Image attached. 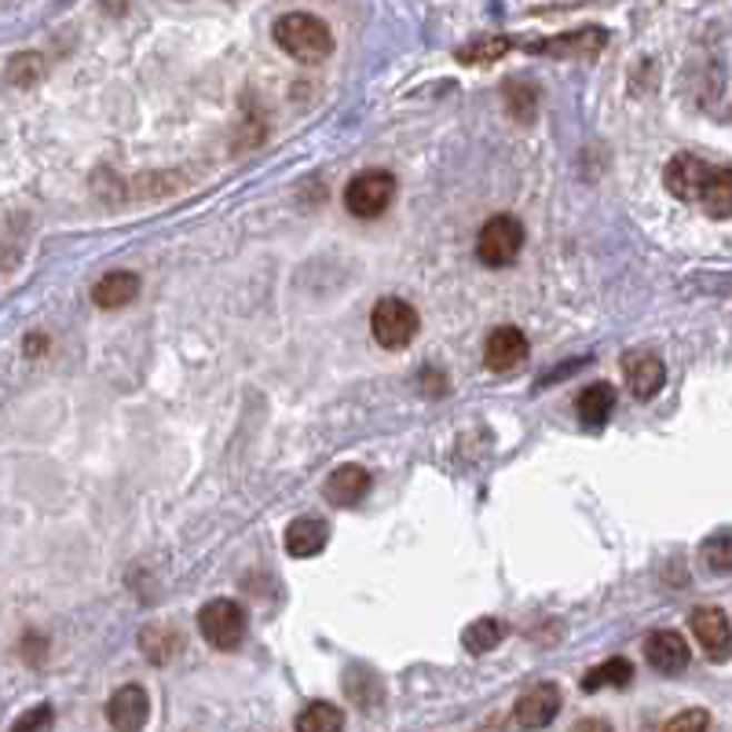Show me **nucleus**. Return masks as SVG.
I'll list each match as a JSON object with an SVG mask.
<instances>
[{"label":"nucleus","mask_w":732,"mask_h":732,"mask_svg":"<svg viewBox=\"0 0 732 732\" xmlns=\"http://www.w3.org/2000/svg\"><path fill=\"white\" fill-rule=\"evenodd\" d=\"M271 33H275V44L297 62H323L334 52L330 27H326L319 16H308V11H289V16L275 22Z\"/></svg>","instance_id":"nucleus-1"},{"label":"nucleus","mask_w":732,"mask_h":732,"mask_svg":"<svg viewBox=\"0 0 732 732\" xmlns=\"http://www.w3.org/2000/svg\"><path fill=\"white\" fill-rule=\"evenodd\" d=\"M418 308L407 305V300L399 297H382L370 311V330H374V340L388 352H399L407 348L414 337H418Z\"/></svg>","instance_id":"nucleus-2"},{"label":"nucleus","mask_w":732,"mask_h":732,"mask_svg":"<svg viewBox=\"0 0 732 732\" xmlns=\"http://www.w3.org/2000/svg\"><path fill=\"white\" fill-rule=\"evenodd\" d=\"M396 198V176L385 169H366L345 187V209L359 220H377Z\"/></svg>","instance_id":"nucleus-3"},{"label":"nucleus","mask_w":732,"mask_h":732,"mask_svg":"<svg viewBox=\"0 0 732 732\" xmlns=\"http://www.w3.org/2000/svg\"><path fill=\"white\" fill-rule=\"evenodd\" d=\"M524 224L516 217H491L476 235V257L487 268H506L524 249Z\"/></svg>","instance_id":"nucleus-4"},{"label":"nucleus","mask_w":732,"mask_h":732,"mask_svg":"<svg viewBox=\"0 0 732 732\" xmlns=\"http://www.w3.org/2000/svg\"><path fill=\"white\" fill-rule=\"evenodd\" d=\"M198 630L206 637V645L217 652H235L246 637V612L235 601L217 597L198 612Z\"/></svg>","instance_id":"nucleus-5"},{"label":"nucleus","mask_w":732,"mask_h":732,"mask_svg":"<svg viewBox=\"0 0 732 732\" xmlns=\"http://www.w3.org/2000/svg\"><path fill=\"white\" fill-rule=\"evenodd\" d=\"M692 634H696L700 649L706 652V660L725 663L732 655V623L722 609H696L689 615Z\"/></svg>","instance_id":"nucleus-6"},{"label":"nucleus","mask_w":732,"mask_h":732,"mask_svg":"<svg viewBox=\"0 0 732 732\" xmlns=\"http://www.w3.org/2000/svg\"><path fill=\"white\" fill-rule=\"evenodd\" d=\"M561 714V689L553 681H542V685L527 689L513 706V725L521 729H546L553 718Z\"/></svg>","instance_id":"nucleus-7"},{"label":"nucleus","mask_w":732,"mask_h":732,"mask_svg":"<svg viewBox=\"0 0 732 732\" xmlns=\"http://www.w3.org/2000/svg\"><path fill=\"white\" fill-rule=\"evenodd\" d=\"M711 176V166L696 155H674L663 169V184L677 201H700L703 184Z\"/></svg>","instance_id":"nucleus-8"},{"label":"nucleus","mask_w":732,"mask_h":732,"mask_svg":"<svg viewBox=\"0 0 732 732\" xmlns=\"http://www.w3.org/2000/svg\"><path fill=\"white\" fill-rule=\"evenodd\" d=\"M527 352H532V345H527L524 330H516V326H498L484 345V363H487V370L510 374L527 359Z\"/></svg>","instance_id":"nucleus-9"},{"label":"nucleus","mask_w":732,"mask_h":732,"mask_svg":"<svg viewBox=\"0 0 732 732\" xmlns=\"http://www.w3.org/2000/svg\"><path fill=\"white\" fill-rule=\"evenodd\" d=\"M623 377H626L630 396L652 399L666 382V366L660 356H652V352H630V356L623 359Z\"/></svg>","instance_id":"nucleus-10"},{"label":"nucleus","mask_w":732,"mask_h":732,"mask_svg":"<svg viewBox=\"0 0 732 732\" xmlns=\"http://www.w3.org/2000/svg\"><path fill=\"white\" fill-rule=\"evenodd\" d=\"M147 718H150V696L140 685H121L107 703V722L113 729H125V732L144 729Z\"/></svg>","instance_id":"nucleus-11"},{"label":"nucleus","mask_w":732,"mask_h":732,"mask_svg":"<svg viewBox=\"0 0 732 732\" xmlns=\"http://www.w3.org/2000/svg\"><path fill=\"white\" fill-rule=\"evenodd\" d=\"M645 655L649 663L660 674H681L689 666V641L677 634V630H655V634L645 641Z\"/></svg>","instance_id":"nucleus-12"},{"label":"nucleus","mask_w":732,"mask_h":732,"mask_svg":"<svg viewBox=\"0 0 732 732\" xmlns=\"http://www.w3.org/2000/svg\"><path fill=\"white\" fill-rule=\"evenodd\" d=\"M326 542H330V527H326L319 516H300L286 527V553L289 557H315V553L326 550Z\"/></svg>","instance_id":"nucleus-13"},{"label":"nucleus","mask_w":732,"mask_h":732,"mask_svg":"<svg viewBox=\"0 0 732 732\" xmlns=\"http://www.w3.org/2000/svg\"><path fill=\"white\" fill-rule=\"evenodd\" d=\"M136 297H140V275L136 271H107L103 279L92 286L96 308H103V311L125 308Z\"/></svg>","instance_id":"nucleus-14"},{"label":"nucleus","mask_w":732,"mask_h":732,"mask_svg":"<svg viewBox=\"0 0 732 732\" xmlns=\"http://www.w3.org/2000/svg\"><path fill=\"white\" fill-rule=\"evenodd\" d=\"M323 491L334 506H356L366 491H370V473H366L363 465H340V469L330 473Z\"/></svg>","instance_id":"nucleus-15"},{"label":"nucleus","mask_w":732,"mask_h":732,"mask_svg":"<svg viewBox=\"0 0 732 732\" xmlns=\"http://www.w3.org/2000/svg\"><path fill=\"white\" fill-rule=\"evenodd\" d=\"M575 410H578V418H583V425L601 428L604 422H609V414L615 410V388L609 382L586 385L575 399Z\"/></svg>","instance_id":"nucleus-16"},{"label":"nucleus","mask_w":732,"mask_h":732,"mask_svg":"<svg viewBox=\"0 0 732 732\" xmlns=\"http://www.w3.org/2000/svg\"><path fill=\"white\" fill-rule=\"evenodd\" d=\"M700 206L706 209V217L714 220H729L732 217V169H711L703 184V195H700Z\"/></svg>","instance_id":"nucleus-17"},{"label":"nucleus","mask_w":732,"mask_h":732,"mask_svg":"<svg viewBox=\"0 0 732 732\" xmlns=\"http://www.w3.org/2000/svg\"><path fill=\"white\" fill-rule=\"evenodd\" d=\"M634 681V663L615 655V660H604L601 666L583 677V692H601V689H626Z\"/></svg>","instance_id":"nucleus-18"},{"label":"nucleus","mask_w":732,"mask_h":732,"mask_svg":"<svg viewBox=\"0 0 732 732\" xmlns=\"http://www.w3.org/2000/svg\"><path fill=\"white\" fill-rule=\"evenodd\" d=\"M502 637H506V623L495 620V615H484V620H476L462 630V645L469 649L473 655H484L491 649L502 645Z\"/></svg>","instance_id":"nucleus-19"},{"label":"nucleus","mask_w":732,"mask_h":732,"mask_svg":"<svg viewBox=\"0 0 732 732\" xmlns=\"http://www.w3.org/2000/svg\"><path fill=\"white\" fill-rule=\"evenodd\" d=\"M140 649L150 663H169L176 649H184V645H180V634H176L172 626H147L140 634Z\"/></svg>","instance_id":"nucleus-20"},{"label":"nucleus","mask_w":732,"mask_h":732,"mask_svg":"<svg viewBox=\"0 0 732 732\" xmlns=\"http://www.w3.org/2000/svg\"><path fill=\"white\" fill-rule=\"evenodd\" d=\"M297 729L300 732H337L345 729V714L337 711L334 703H308L305 711L297 714Z\"/></svg>","instance_id":"nucleus-21"},{"label":"nucleus","mask_w":732,"mask_h":732,"mask_svg":"<svg viewBox=\"0 0 732 732\" xmlns=\"http://www.w3.org/2000/svg\"><path fill=\"white\" fill-rule=\"evenodd\" d=\"M700 557H703L706 567H711V572L729 575L732 572V532H718V535L706 538L703 550H700Z\"/></svg>","instance_id":"nucleus-22"},{"label":"nucleus","mask_w":732,"mask_h":732,"mask_svg":"<svg viewBox=\"0 0 732 732\" xmlns=\"http://www.w3.org/2000/svg\"><path fill=\"white\" fill-rule=\"evenodd\" d=\"M41 73H44L41 56L22 52V56H16V59L8 62V81H11V85H19V88H30L33 81H41Z\"/></svg>","instance_id":"nucleus-23"},{"label":"nucleus","mask_w":732,"mask_h":732,"mask_svg":"<svg viewBox=\"0 0 732 732\" xmlns=\"http://www.w3.org/2000/svg\"><path fill=\"white\" fill-rule=\"evenodd\" d=\"M604 44V33L601 30H578L575 37H567V41H553V44H542L546 52H575V48H583V52H597V48Z\"/></svg>","instance_id":"nucleus-24"},{"label":"nucleus","mask_w":732,"mask_h":732,"mask_svg":"<svg viewBox=\"0 0 732 732\" xmlns=\"http://www.w3.org/2000/svg\"><path fill=\"white\" fill-rule=\"evenodd\" d=\"M711 725V714H703V711H685V714H677V718H671L663 729L666 732H700V729H706Z\"/></svg>","instance_id":"nucleus-25"},{"label":"nucleus","mask_w":732,"mask_h":732,"mask_svg":"<svg viewBox=\"0 0 732 732\" xmlns=\"http://www.w3.org/2000/svg\"><path fill=\"white\" fill-rule=\"evenodd\" d=\"M52 725V706H37V711H30V714H22V718H16V725L11 729H48Z\"/></svg>","instance_id":"nucleus-26"},{"label":"nucleus","mask_w":732,"mask_h":732,"mask_svg":"<svg viewBox=\"0 0 732 732\" xmlns=\"http://www.w3.org/2000/svg\"><path fill=\"white\" fill-rule=\"evenodd\" d=\"M506 41H487V44H479V48H473V52H462V62H487V59H495L498 52H506Z\"/></svg>","instance_id":"nucleus-27"},{"label":"nucleus","mask_w":732,"mask_h":732,"mask_svg":"<svg viewBox=\"0 0 732 732\" xmlns=\"http://www.w3.org/2000/svg\"><path fill=\"white\" fill-rule=\"evenodd\" d=\"M575 729H609V725H604V722H578Z\"/></svg>","instance_id":"nucleus-28"}]
</instances>
